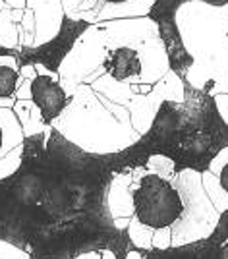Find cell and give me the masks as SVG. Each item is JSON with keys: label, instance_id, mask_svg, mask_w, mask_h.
I'll use <instances>...</instances> for the list:
<instances>
[{"label": "cell", "instance_id": "cell-1", "mask_svg": "<svg viewBox=\"0 0 228 259\" xmlns=\"http://www.w3.org/2000/svg\"><path fill=\"white\" fill-rule=\"evenodd\" d=\"M143 168L133 145L83 151L56 128L23 140L20 164L0 178V242L29 259H77L110 251L126 259L138 246L109 207L114 176Z\"/></svg>", "mask_w": 228, "mask_h": 259}, {"label": "cell", "instance_id": "cell-2", "mask_svg": "<svg viewBox=\"0 0 228 259\" xmlns=\"http://www.w3.org/2000/svg\"><path fill=\"white\" fill-rule=\"evenodd\" d=\"M184 85V101H164L151 128L131 143L145 166L151 157L161 155L174 162V172L184 168L203 172L218 151L228 147V124L220 118L215 99L186 79Z\"/></svg>", "mask_w": 228, "mask_h": 259}, {"label": "cell", "instance_id": "cell-3", "mask_svg": "<svg viewBox=\"0 0 228 259\" xmlns=\"http://www.w3.org/2000/svg\"><path fill=\"white\" fill-rule=\"evenodd\" d=\"M131 203L138 223L151 230L170 228L184 215L180 192L159 174H145L131 192Z\"/></svg>", "mask_w": 228, "mask_h": 259}, {"label": "cell", "instance_id": "cell-4", "mask_svg": "<svg viewBox=\"0 0 228 259\" xmlns=\"http://www.w3.org/2000/svg\"><path fill=\"white\" fill-rule=\"evenodd\" d=\"M186 2H192V0H155L151 10L147 12V18L157 23L159 37H161L164 51H166L170 70L182 79H186L188 68L194 64V58L186 51V45L182 41V33H180L178 23H176L178 8ZM199 2H205V4H211V6H224V4H228V0H199Z\"/></svg>", "mask_w": 228, "mask_h": 259}, {"label": "cell", "instance_id": "cell-5", "mask_svg": "<svg viewBox=\"0 0 228 259\" xmlns=\"http://www.w3.org/2000/svg\"><path fill=\"white\" fill-rule=\"evenodd\" d=\"M93 27V23L87 20H72L70 16H62L60 22V29L56 33L51 41H47L43 45L37 47H23L16 64L20 68L25 66H43L47 68L51 74H56L60 70V66L64 62V58L70 54V51L74 49V45L77 43V39L83 33Z\"/></svg>", "mask_w": 228, "mask_h": 259}, {"label": "cell", "instance_id": "cell-6", "mask_svg": "<svg viewBox=\"0 0 228 259\" xmlns=\"http://www.w3.org/2000/svg\"><path fill=\"white\" fill-rule=\"evenodd\" d=\"M29 91H31L33 105L39 110L43 124L51 126L68 105V95H66L64 87L60 85V81H56L55 77L39 74L31 79Z\"/></svg>", "mask_w": 228, "mask_h": 259}, {"label": "cell", "instance_id": "cell-7", "mask_svg": "<svg viewBox=\"0 0 228 259\" xmlns=\"http://www.w3.org/2000/svg\"><path fill=\"white\" fill-rule=\"evenodd\" d=\"M142 259H228V242L222 244H209L207 242H197L182 248H140L135 249Z\"/></svg>", "mask_w": 228, "mask_h": 259}, {"label": "cell", "instance_id": "cell-8", "mask_svg": "<svg viewBox=\"0 0 228 259\" xmlns=\"http://www.w3.org/2000/svg\"><path fill=\"white\" fill-rule=\"evenodd\" d=\"M103 70L116 81H126L133 76L142 74V58L135 49L118 47L110 51L109 56L103 60Z\"/></svg>", "mask_w": 228, "mask_h": 259}, {"label": "cell", "instance_id": "cell-9", "mask_svg": "<svg viewBox=\"0 0 228 259\" xmlns=\"http://www.w3.org/2000/svg\"><path fill=\"white\" fill-rule=\"evenodd\" d=\"M20 74L10 66L0 64V99H10L16 93Z\"/></svg>", "mask_w": 228, "mask_h": 259}, {"label": "cell", "instance_id": "cell-10", "mask_svg": "<svg viewBox=\"0 0 228 259\" xmlns=\"http://www.w3.org/2000/svg\"><path fill=\"white\" fill-rule=\"evenodd\" d=\"M18 54L20 51H16V49H10V47H4V45L0 43V58H18Z\"/></svg>", "mask_w": 228, "mask_h": 259}, {"label": "cell", "instance_id": "cell-11", "mask_svg": "<svg viewBox=\"0 0 228 259\" xmlns=\"http://www.w3.org/2000/svg\"><path fill=\"white\" fill-rule=\"evenodd\" d=\"M218 182L222 186V190L228 194V162L222 166V170H220V176H218Z\"/></svg>", "mask_w": 228, "mask_h": 259}, {"label": "cell", "instance_id": "cell-12", "mask_svg": "<svg viewBox=\"0 0 228 259\" xmlns=\"http://www.w3.org/2000/svg\"><path fill=\"white\" fill-rule=\"evenodd\" d=\"M2 145H4V132L0 128V153H2Z\"/></svg>", "mask_w": 228, "mask_h": 259}, {"label": "cell", "instance_id": "cell-13", "mask_svg": "<svg viewBox=\"0 0 228 259\" xmlns=\"http://www.w3.org/2000/svg\"><path fill=\"white\" fill-rule=\"evenodd\" d=\"M103 2H109V4H120V2H126V0H103Z\"/></svg>", "mask_w": 228, "mask_h": 259}]
</instances>
